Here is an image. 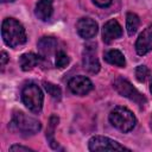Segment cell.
<instances>
[{"label":"cell","instance_id":"cell-9","mask_svg":"<svg viewBox=\"0 0 152 152\" xmlns=\"http://www.w3.org/2000/svg\"><path fill=\"white\" fill-rule=\"evenodd\" d=\"M122 36V27L118 20L110 19L103 24L102 27V39L104 43H110Z\"/></svg>","mask_w":152,"mask_h":152},{"label":"cell","instance_id":"cell-16","mask_svg":"<svg viewBox=\"0 0 152 152\" xmlns=\"http://www.w3.org/2000/svg\"><path fill=\"white\" fill-rule=\"evenodd\" d=\"M139 25H140L139 17L135 13H133V12H128L127 15H126V28H127L128 34L133 36L138 31Z\"/></svg>","mask_w":152,"mask_h":152},{"label":"cell","instance_id":"cell-13","mask_svg":"<svg viewBox=\"0 0 152 152\" xmlns=\"http://www.w3.org/2000/svg\"><path fill=\"white\" fill-rule=\"evenodd\" d=\"M57 40L53 37H42L38 42V49L42 56L48 57L52 52L57 51Z\"/></svg>","mask_w":152,"mask_h":152},{"label":"cell","instance_id":"cell-17","mask_svg":"<svg viewBox=\"0 0 152 152\" xmlns=\"http://www.w3.org/2000/svg\"><path fill=\"white\" fill-rule=\"evenodd\" d=\"M57 122H58V118L55 116V115H52L51 119H50V124H49L48 132H46V138H48V140L50 141V145H51L52 148H56V147H57V145L55 144L56 141H55V139H53V132H55V127H56Z\"/></svg>","mask_w":152,"mask_h":152},{"label":"cell","instance_id":"cell-10","mask_svg":"<svg viewBox=\"0 0 152 152\" xmlns=\"http://www.w3.org/2000/svg\"><path fill=\"white\" fill-rule=\"evenodd\" d=\"M152 50V25L147 26L138 37L135 42V51L138 55L144 56Z\"/></svg>","mask_w":152,"mask_h":152},{"label":"cell","instance_id":"cell-15","mask_svg":"<svg viewBox=\"0 0 152 152\" xmlns=\"http://www.w3.org/2000/svg\"><path fill=\"white\" fill-rule=\"evenodd\" d=\"M104 61L112 65H115V66H119V68H124L126 65V61H125V57L122 55L121 51L116 50V49H113V50H109L104 53Z\"/></svg>","mask_w":152,"mask_h":152},{"label":"cell","instance_id":"cell-3","mask_svg":"<svg viewBox=\"0 0 152 152\" xmlns=\"http://www.w3.org/2000/svg\"><path fill=\"white\" fill-rule=\"evenodd\" d=\"M21 100L23 103L33 113H38L42 110L43 107V101H44V95L42 89L34 84L30 83L25 86L21 90Z\"/></svg>","mask_w":152,"mask_h":152},{"label":"cell","instance_id":"cell-21","mask_svg":"<svg viewBox=\"0 0 152 152\" xmlns=\"http://www.w3.org/2000/svg\"><path fill=\"white\" fill-rule=\"evenodd\" d=\"M96 6L99 7H108L113 0H91Z\"/></svg>","mask_w":152,"mask_h":152},{"label":"cell","instance_id":"cell-23","mask_svg":"<svg viewBox=\"0 0 152 152\" xmlns=\"http://www.w3.org/2000/svg\"><path fill=\"white\" fill-rule=\"evenodd\" d=\"M7 59H8V58H7V53H6L5 51H2V52H1V65H2V66L6 64Z\"/></svg>","mask_w":152,"mask_h":152},{"label":"cell","instance_id":"cell-6","mask_svg":"<svg viewBox=\"0 0 152 152\" xmlns=\"http://www.w3.org/2000/svg\"><path fill=\"white\" fill-rule=\"evenodd\" d=\"M88 147L90 151H124V150L129 151V148L122 146L118 141L102 135L91 137L88 141Z\"/></svg>","mask_w":152,"mask_h":152},{"label":"cell","instance_id":"cell-18","mask_svg":"<svg viewBox=\"0 0 152 152\" xmlns=\"http://www.w3.org/2000/svg\"><path fill=\"white\" fill-rule=\"evenodd\" d=\"M69 62H70V59H69L68 55L63 50L56 51V61H55V64H56L57 68L63 69V68H65L69 64Z\"/></svg>","mask_w":152,"mask_h":152},{"label":"cell","instance_id":"cell-7","mask_svg":"<svg viewBox=\"0 0 152 152\" xmlns=\"http://www.w3.org/2000/svg\"><path fill=\"white\" fill-rule=\"evenodd\" d=\"M69 89L72 94L75 95H80V96H83V95H87L89 91L93 90L94 86H93V82L86 77V76H82V75H78V76H74L69 83Z\"/></svg>","mask_w":152,"mask_h":152},{"label":"cell","instance_id":"cell-5","mask_svg":"<svg viewBox=\"0 0 152 152\" xmlns=\"http://www.w3.org/2000/svg\"><path fill=\"white\" fill-rule=\"evenodd\" d=\"M113 86H114L115 90H116L121 96L127 97V99H129L131 101H133V102H135V103H138V104H140V106H142V104L146 103L145 96H144L137 88H134V87L131 84V82H129L128 80H126V78H124V77H121V76H118V77L114 80Z\"/></svg>","mask_w":152,"mask_h":152},{"label":"cell","instance_id":"cell-24","mask_svg":"<svg viewBox=\"0 0 152 152\" xmlns=\"http://www.w3.org/2000/svg\"><path fill=\"white\" fill-rule=\"evenodd\" d=\"M14 0H1V2H13Z\"/></svg>","mask_w":152,"mask_h":152},{"label":"cell","instance_id":"cell-11","mask_svg":"<svg viewBox=\"0 0 152 152\" xmlns=\"http://www.w3.org/2000/svg\"><path fill=\"white\" fill-rule=\"evenodd\" d=\"M83 66L88 72L91 74H96L100 70V63L99 59L96 57V52L94 50V48H86L84 52H83Z\"/></svg>","mask_w":152,"mask_h":152},{"label":"cell","instance_id":"cell-22","mask_svg":"<svg viewBox=\"0 0 152 152\" xmlns=\"http://www.w3.org/2000/svg\"><path fill=\"white\" fill-rule=\"evenodd\" d=\"M11 151H33L32 148L30 147H26V146H21V145H12L10 147Z\"/></svg>","mask_w":152,"mask_h":152},{"label":"cell","instance_id":"cell-12","mask_svg":"<svg viewBox=\"0 0 152 152\" xmlns=\"http://www.w3.org/2000/svg\"><path fill=\"white\" fill-rule=\"evenodd\" d=\"M53 1L52 0H39L34 8V14L42 21H46L50 19L53 12Z\"/></svg>","mask_w":152,"mask_h":152},{"label":"cell","instance_id":"cell-20","mask_svg":"<svg viewBox=\"0 0 152 152\" xmlns=\"http://www.w3.org/2000/svg\"><path fill=\"white\" fill-rule=\"evenodd\" d=\"M150 76V70L146 65H138L135 69V77L139 82H145Z\"/></svg>","mask_w":152,"mask_h":152},{"label":"cell","instance_id":"cell-19","mask_svg":"<svg viewBox=\"0 0 152 152\" xmlns=\"http://www.w3.org/2000/svg\"><path fill=\"white\" fill-rule=\"evenodd\" d=\"M43 84H44V88H45V90L48 91L49 95H51V96H52L53 99H56V100H59V99H61L62 91H61V88H59V87H57L56 84L50 83V82H44Z\"/></svg>","mask_w":152,"mask_h":152},{"label":"cell","instance_id":"cell-8","mask_svg":"<svg viewBox=\"0 0 152 152\" xmlns=\"http://www.w3.org/2000/svg\"><path fill=\"white\" fill-rule=\"evenodd\" d=\"M76 30L82 38L90 39L96 36L99 27H97V23L91 18H81L76 24Z\"/></svg>","mask_w":152,"mask_h":152},{"label":"cell","instance_id":"cell-4","mask_svg":"<svg viewBox=\"0 0 152 152\" xmlns=\"http://www.w3.org/2000/svg\"><path fill=\"white\" fill-rule=\"evenodd\" d=\"M11 126L18 132H20V134L23 135H33L42 127L40 122L37 119L28 116L23 112H17L13 115Z\"/></svg>","mask_w":152,"mask_h":152},{"label":"cell","instance_id":"cell-2","mask_svg":"<svg viewBox=\"0 0 152 152\" xmlns=\"http://www.w3.org/2000/svg\"><path fill=\"white\" fill-rule=\"evenodd\" d=\"M109 121L113 127H115L116 129H119L124 133L132 131L137 124V119H135L134 114L128 108L122 107V106H118L110 110Z\"/></svg>","mask_w":152,"mask_h":152},{"label":"cell","instance_id":"cell-25","mask_svg":"<svg viewBox=\"0 0 152 152\" xmlns=\"http://www.w3.org/2000/svg\"><path fill=\"white\" fill-rule=\"evenodd\" d=\"M150 90H151V93H152V80H151V83H150Z\"/></svg>","mask_w":152,"mask_h":152},{"label":"cell","instance_id":"cell-14","mask_svg":"<svg viewBox=\"0 0 152 152\" xmlns=\"http://www.w3.org/2000/svg\"><path fill=\"white\" fill-rule=\"evenodd\" d=\"M40 62V56L33 53V52H27V53H24L20 56V59H19V63H20V66L24 71H28V70H32L36 65H38Z\"/></svg>","mask_w":152,"mask_h":152},{"label":"cell","instance_id":"cell-1","mask_svg":"<svg viewBox=\"0 0 152 152\" xmlns=\"http://www.w3.org/2000/svg\"><path fill=\"white\" fill-rule=\"evenodd\" d=\"M1 36L6 45L17 48L26 42V31L24 26L13 18H6L1 25Z\"/></svg>","mask_w":152,"mask_h":152}]
</instances>
